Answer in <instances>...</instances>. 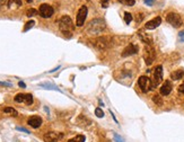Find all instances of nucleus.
<instances>
[{
    "label": "nucleus",
    "mask_w": 184,
    "mask_h": 142,
    "mask_svg": "<svg viewBox=\"0 0 184 142\" xmlns=\"http://www.w3.org/2000/svg\"><path fill=\"white\" fill-rule=\"evenodd\" d=\"M106 28V23L103 18H96L93 19L92 22L87 26V32L92 35H97L102 33L104 29Z\"/></svg>",
    "instance_id": "obj_1"
},
{
    "label": "nucleus",
    "mask_w": 184,
    "mask_h": 142,
    "mask_svg": "<svg viewBox=\"0 0 184 142\" xmlns=\"http://www.w3.org/2000/svg\"><path fill=\"white\" fill-rule=\"evenodd\" d=\"M59 29L67 36L71 35V32L74 31V23L69 16H62L59 20Z\"/></svg>",
    "instance_id": "obj_2"
},
{
    "label": "nucleus",
    "mask_w": 184,
    "mask_h": 142,
    "mask_svg": "<svg viewBox=\"0 0 184 142\" xmlns=\"http://www.w3.org/2000/svg\"><path fill=\"white\" fill-rule=\"evenodd\" d=\"M162 81H163V67L157 66L154 70V78L151 80V89L157 87Z\"/></svg>",
    "instance_id": "obj_3"
},
{
    "label": "nucleus",
    "mask_w": 184,
    "mask_h": 142,
    "mask_svg": "<svg viewBox=\"0 0 184 142\" xmlns=\"http://www.w3.org/2000/svg\"><path fill=\"white\" fill-rule=\"evenodd\" d=\"M166 20H167V23H169L171 25L174 26V27H180V26H182V24H183V20H182L181 16L178 14H176V13H169V14H167Z\"/></svg>",
    "instance_id": "obj_4"
},
{
    "label": "nucleus",
    "mask_w": 184,
    "mask_h": 142,
    "mask_svg": "<svg viewBox=\"0 0 184 142\" xmlns=\"http://www.w3.org/2000/svg\"><path fill=\"white\" fill-rule=\"evenodd\" d=\"M155 57H156V54H155L154 48L151 45H149V44H147L146 48H145V55H143V59H145L146 63L148 66H150L151 63L154 62V60H155Z\"/></svg>",
    "instance_id": "obj_5"
},
{
    "label": "nucleus",
    "mask_w": 184,
    "mask_h": 142,
    "mask_svg": "<svg viewBox=\"0 0 184 142\" xmlns=\"http://www.w3.org/2000/svg\"><path fill=\"white\" fill-rule=\"evenodd\" d=\"M138 85H139V87H140L142 92H147L148 90L151 89V80L148 77H146V76L139 77V79H138Z\"/></svg>",
    "instance_id": "obj_6"
},
{
    "label": "nucleus",
    "mask_w": 184,
    "mask_h": 142,
    "mask_svg": "<svg viewBox=\"0 0 184 142\" xmlns=\"http://www.w3.org/2000/svg\"><path fill=\"white\" fill-rule=\"evenodd\" d=\"M87 13H88V9L86 6H81L80 9L78 10V14H77V22L76 24L78 27H81L84 25L85 20H86V17H87Z\"/></svg>",
    "instance_id": "obj_7"
},
{
    "label": "nucleus",
    "mask_w": 184,
    "mask_h": 142,
    "mask_svg": "<svg viewBox=\"0 0 184 142\" xmlns=\"http://www.w3.org/2000/svg\"><path fill=\"white\" fill-rule=\"evenodd\" d=\"M14 100L16 103H25L26 105L33 104V96L31 94H17Z\"/></svg>",
    "instance_id": "obj_8"
},
{
    "label": "nucleus",
    "mask_w": 184,
    "mask_h": 142,
    "mask_svg": "<svg viewBox=\"0 0 184 142\" xmlns=\"http://www.w3.org/2000/svg\"><path fill=\"white\" fill-rule=\"evenodd\" d=\"M39 13H40L41 17H43V18H50V17L53 15L54 10H53V8L51 7L50 5H48V3H42V5L40 6V8H39Z\"/></svg>",
    "instance_id": "obj_9"
},
{
    "label": "nucleus",
    "mask_w": 184,
    "mask_h": 142,
    "mask_svg": "<svg viewBox=\"0 0 184 142\" xmlns=\"http://www.w3.org/2000/svg\"><path fill=\"white\" fill-rule=\"evenodd\" d=\"M63 138V133H55V132H48L44 134L43 140L45 142H58Z\"/></svg>",
    "instance_id": "obj_10"
},
{
    "label": "nucleus",
    "mask_w": 184,
    "mask_h": 142,
    "mask_svg": "<svg viewBox=\"0 0 184 142\" xmlns=\"http://www.w3.org/2000/svg\"><path fill=\"white\" fill-rule=\"evenodd\" d=\"M138 51H139V49L136 44H129L122 52V57L126 58V57H129V55H133L136 53H138Z\"/></svg>",
    "instance_id": "obj_11"
},
{
    "label": "nucleus",
    "mask_w": 184,
    "mask_h": 142,
    "mask_svg": "<svg viewBox=\"0 0 184 142\" xmlns=\"http://www.w3.org/2000/svg\"><path fill=\"white\" fill-rule=\"evenodd\" d=\"M27 124L29 126H32L33 129H39L40 126L42 125V118L40 116H31L28 120H27Z\"/></svg>",
    "instance_id": "obj_12"
},
{
    "label": "nucleus",
    "mask_w": 184,
    "mask_h": 142,
    "mask_svg": "<svg viewBox=\"0 0 184 142\" xmlns=\"http://www.w3.org/2000/svg\"><path fill=\"white\" fill-rule=\"evenodd\" d=\"M160 23H162V18L160 17H155L154 19H151V20H149V22H147L146 23V25H145V27H146V29H155L156 27H158L159 25H160Z\"/></svg>",
    "instance_id": "obj_13"
},
{
    "label": "nucleus",
    "mask_w": 184,
    "mask_h": 142,
    "mask_svg": "<svg viewBox=\"0 0 184 142\" xmlns=\"http://www.w3.org/2000/svg\"><path fill=\"white\" fill-rule=\"evenodd\" d=\"M172 88H173L172 83H171L169 80H166V81L163 84V86L160 87V94H162L163 96H167V95H169L171 92H172Z\"/></svg>",
    "instance_id": "obj_14"
},
{
    "label": "nucleus",
    "mask_w": 184,
    "mask_h": 142,
    "mask_svg": "<svg viewBox=\"0 0 184 142\" xmlns=\"http://www.w3.org/2000/svg\"><path fill=\"white\" fill-rule=\"evenodd\" d=\"M22 5H23L22 0H8L7 2L8 8H19L22 7Z\"/></svg>",
    "instance_id": "obj_15"
},
{
    "label": "nucleus",
    "mask_w": 184,
    "mask_h": 142,
    "mask_svg": "<svg viewBox=\"0 0 184 142\" xmlns=\"http://www.w3.org/2000/svg\"><path fill=\"white\" fill-rule=\"evenodd\" d=\"M107 38H104V37H100L96 42H95V45L97 46V48H100V49H105L106 46H107Z\"/></svg>",
    "instance_id": "obj_16"
},
{
    "label": "nucleus",
    "mask_w": 184,
    "mask_h": 142,
    "mask_svg": "<svg viewBox=\"0 0 184 142\" xmlns=\"http://www.w3.org/2000/svg\"><path fill=\"white\" fill-rule=\"evenodd\" d=\"M183 76H184V70H176V71H173L171 73V78H172V80H180Z\"/></svg>",
    "instance_id": "obj_17"
},
{
    "label": "nucleus",
    "mask_w": 184,
    "mask_h": 142,
    "mask_svg": "<svg viewBox=\"0 0 184 142\" xmlns=\"http://www.w3.org/2000/svg\"><path fill=\"white\" fill-rule=\"evenodd\" d=\"M40 87L42 88H45V89H50V90H57V92H61V89H59L55 85L53 84H49V83H43V84H39Z\"/></svg>",
    "instance_id": "obj_18"
},
{
    "label": "nucleus",
    "mask_w": 184,
    "mask_h": 142,
    "mask_svg": "<svg viewBox=\"0 0 184 142\" xmlns=\"http://www.w3.org/2000/svg\"><path fill=\"white\" fill-rule=\"evenodd\" d=\"M4 113H6V114H11L13 116H17V115H18V113H17L16 109L13 108V107H9V106H7V107L4 108Z\"/></svg>",
    "instance_id": "obj_19"
},
{
    "label": "nucleus",
    "mask_w": 184,
    "mask_h": 142,
    "mask_svg": "<svg viewBox=\"0 0 184 142\" xmlns=\"http://www.w3.org/2000/svg\"><path fill=\"white\" fill-rule=\"evenodd\" d=\"M140 38L142 40V42H145L146 44H149L150 45L151 44V37L150 36H148L147 34H142V33H140Z\"/></svg>",
    "instance_id": "obj_20"
},
{
    "label": "nucleus",
    "mask_w": 184,
    "mask_h": 142,
    "mask_svg": "<svg viewBox=\"0 0 184 142\" xmlns=\"http://www.w3.org/2000/svg\"><path fill=\"white\" fill-rule=\"evenodd\" d=\"M34 24H35V22H34V20H32V19H31V20H28V22L25 24V27H24V29H23V31H24V32H27L28 29H31V28L33 27Z\"/></svg>",
    "instance_id": "obj_21"
},
{
    "label": "nucleus",
    "mask_w": 184,
    "mask_h": 142,
    "mask_svg": "<svg viewBox=\"0 0 184 142\" xmlns=\"http://www.w3.org/2000/svg\"><path fill=\"white\" fill-rule=\"evenodd\" d=\"M124 20H126V24H130L131 20H132V15H131L130 13L126 11V13H124Z\"/></svg>",
    "instance_id": "obj_22"
},
{
    "label": "nucleus",
    "mask_w": 184,
    "mask_h": 142,
    "mask_svg": "<svg viewBox=\"0 0 184 142\" xmlns=\"http://www.w3.org/2000/svg\"><path fill=\"white\" fill-rule=\"evenodd\" d=\"M119 2H121V3H123V5H126V6H133L134 5V0H117Z\"/></svg>",
    "instance_id": "obj_23"
},
{
    "label": "nucleus",
    "mask_w": 184,
    "mask_h": 142,
    "mask_svg": "<svg viewBox=\"0 0 184 142\" xmlns=\"http://www.w3.org/2000/svg\"><path fill=\"white\" fill-rule=\"evenodd\" d=\"M152 100H154V103L157 104V105H163V100L159 97V95H155V96L152 97Z\"/></svg>",
    "instance_id": "obj_24"
},
{
    "label": "nucleus",
    "mask_w": 184,
    "mask_h": 142,
    "mask_svg": "<svg viewBox=\"0 0 184 142\" xmlns=\"http://www.w3.org/2000/svg\"><path fill=\"white\" fill-rule=\"evenodd\" d=\"M36 14H37V11H36L34 8H29L27 11H26V15H27V17H32L33 15H36Z\"/></svg>",
    "instance_id": "obj_25"
},
{
    "label": "nucleus",
    "mask_w": 184,
    "mask_h": 142,
    "mask_svg": "<svg viewBox=\"0 0 184 142\" xmlns=\"http://www.w3.org/2000/svg\"><path fill=\"white\" fill-rule=\"evenodd\" d=\"M95 114H96V116L100 117V118H102V117L104 116V112H103L102 108H100V107H97V108L95 109Z\"/></svg>",
    "instance_id": "obj_26"
},
{
    "label": "nucleus",
    "mask_w": 184,
    "mask_h": 142,
    "mask_svg": "<svg viewBox=\"0 0 184 142\" xmlns=\"http://www.w3.org/2000/svg\"><path fill=\"white\" fill-rule=\"evenodd\" d=\"M75 140L77 142H84L85 141V136L84 135H81V134H79V135H77V136H76Z\"/></svg>",
    "instance_id": "obj_27"
},
{
    "label": "nucleus",
    "mask_w": 184,
    "mask_h": 142,
    "mask_svg": "<svg viewBox=\"0 0 184 142\" xmlns=\"http://www.w3.org/2000/svg\"><path fill=\"white\" fill-rule=\"evenodd\" d=\"M114 140H115V142H124V140L117 133H114Z\"/></svg>",
    "instance_id": "obj_28"
},
{
    "label": "nucleus",
    "mask_w": 184,
    "mask_h": 142,
    "mask_svg": "<svg viewBox=\"0 0 184 142\" xmlns=\"http://www.w3.org/2000/svg\"><path fill=\"white\" fill-rule=\"evenodd\" d=\"M16 130H17V131H20V132H25V133L29 134V131H28L27 129H25V127H20V126H17Z\"/></svg>",
    "instance_id": "obj_29"
},
{
    "label": "nucleus",
    "mask_w": 184,
    "mask_h": 142,
    "mask_svg": "<svg viewBox=\"0 0 184 142\" xmlns=\"http://www.w3.org/2000/svg\"><path fill=\"white\" fill-rule=\"evenodd\" d=\"M109 1H110V0H100L102 7H103V8H106V7L109 6Z\"/></svg>",
    "instance_id": "obj_30"
},
{
    "label": "nucleus",
    "mask_w": 184,
    "mask_h": 142,
    "mask_svg": "<svg viewBox=\"0 0 184 142\" xmlns=\"http://www.w3.org/2000/svg\"><path fill=\"white\" fill-rule=\"evenodd\" d=\"M178 40H180L181 42H184V31H181V32L178 33Z\"/></svg>",
    "instance_id": "obj_31"
},
{
    "label": "nucleus",
    "mask_w": 184,
    "mask_h": 142,
    "mask_svg": "<svg viewBox=\"0 0 184 142\" xmlns=\"http://www.w3.org/2000/svg\"><path fill=\"white\" fill-rule=\"evenodd\" d=\"M143 1H145V3L147 6H152L155 3V0H143Z\"/></svg>",
    "instance_id": "obj_32"
},
{
    "label": "nucleus",
    "mask_w": 184,
    "mask_h": 142,
    "mask_svg": "<svg viewBox=\"0 0 184 142\" xmlns=\"http://www.w3.org/2000/svg\"><path fill=\"white\" fill-rule=\"evenodd\" d=\"M142 19H143V15H142V14H138V15H137V18H136V20H137L138 23H140Z\"/></svg>",
    "instance_id": "obj_33"
},
{
    "label": "nucleus",
    "mask_w": 184,
    "mask_h": 142,
    "mask_svg": "<svg viewBox=\"0 0 184 142\" xmlns=\"http://www.w3.org/2000/svg\"><path fill=\"white\" fill-rule=\"evenodd\" d=\"M0 85H1V86H6V87H11V86H13L10 83H6V81H0Z\"/></svg>",
    "instance_id": "obj_34"
},
{
    "label": "nucleus",
    "mask_w": 184,
    "mask_h": 142,
    "mask_svg": "<svg viewBox=\"0 0 184 142\" xmlns=\"http://www.w3.org/2000/svg\"><path fill=\"white\" fill-rule=\"evenodd\" d=\"M178 92L180 94H184V84H182L178 87Z\"/></svg>",
    "instance_id": "obj_35"
},
{
    "label": "nucleus",
    "mask_w": 184,
    "mask_h": 142,
    "mask_svg": "<svg viewBox=\"0 0 184 142\" xmlns=\"http://www.w3.org/2000/svg\"><path fill=\"white\" fill-rule=\"evenodd\" d=\"M18 86H19V87H22V88H26V85L24 84L23 81H19V83H18Z\"/></svg>",
    "instance_id": "obj_36"
},
{
    "label": "nucleus",
    "mask_w": 184,
    "mask_h": 142,
    "mask_svg": "<svg viewBox=\"0 0 184 142\" xmlns=\"http://www.w3.org/2000/svg\"><path fill=\"white\" fill-rule=\"evenodd\" d=\"M58 69H60V66H58V67H55V68H54V69H52V70H50L49 72H50V73H52V72H54V71H57Z\"/></svg>",
    "instance_id": "obj_37"
},
{
    "label": "nucleus",
    "mask_w": 184,
    "mask_h": 142,
    "mask_svg": "<svg viewBox=\"0 0 184 142\" xmlns=\"http://www.w3.org/2000/svg\"><path fill=\"white\" fill-rule=\"evenodd\" d=\"M110 113H111V115H112V117H113V120H114V121H115V122H117V117L114 116V114H113V112H112V111H110Z\"/></svg>",
    "instance_id": "obj_38"
},
{
    "label": "nucleus",
    "mask_w": 184,
    "mask_h": 142,
    "mask_svg": "<svg viewBox=\"0 0 184 142\" xmlns=\"http://www.w3.org/2000/svg\"><path fill=\"white\" fill-rule=\"evenodd\" d=\"M5 1H6V0H0V6H2V5L5 3Z\"/></svg>",
    "instance_id": "obj_39"
},
{
    "label": "nucleus",
    "mask_w": 184,
    "mask_h": 142,
    "mask_svg": "<svg viewBox=\"0 0 184 142\" xmlns=\"http://www.w3.org/2000/svg\"><path fill=\"white\" fill-rule=\"evenodd\" d=\"M68 142H77V141H76V140H75V138H74V139H70V140H69V141H68Z\"/></svg>",
    "instance_id": "obj_40"
},
{
    "label": "nucleus",
    "mask_w": 184,
    "mask_h": 142,
    "mask_svg": "<svg viewBox=\"0 0 184 142\" xmlns=\"http://www.w3.org/2000/svg\"><path fill=\"white\" fill-rule=\"evenodd\" d=\"M32 1H33V0H26V2H27V3H31Z\"/></svg>",
    "instance_id": "obj_41"
}]
</instances>
